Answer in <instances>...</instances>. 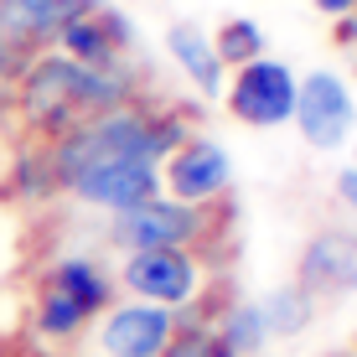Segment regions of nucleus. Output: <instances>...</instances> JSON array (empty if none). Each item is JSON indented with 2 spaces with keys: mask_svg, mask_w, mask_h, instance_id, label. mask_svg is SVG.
Returning <instances> with one entry per match:
<instances>
[{
  "mask_svg": "<svg viewBox=\"0 0 357 357\" xmlns=\"http://www.w3.org/2000/svg\"><path fill=\"white\" fill-rule=\"evenodd\" d=\"M187 135H192V125L181 114H171V109L125 104V109H109V114L89 119V125L68 130L63 140L47 145V155H52L57 181H68V176H78V171L109 166V161H151V166H161Z\"/></svg>",
  "mask_w": 357,
  "mask_h": 357,
  "instance_id": "obj_1",
  "label": "nucleus"
},
{
  "mask_svg": "<svg viewBox=\"0 0 357 357\" xmlns=\"http://www.w3.org/2000/svg\"><path fill=\"white\" fill-rule=\"evenodd\" d=\"M125 104H135L130 73H98V68L73 63L63 52L31 57L26 73H21V109L52 140H63L68 130L89 125V119L109 114V109H125Z\"/></svg>",
  "mask_w": 357,
  "mask_h": 357,
  "instance_id": "obj_2",
  "label": "nucleus"
},
{
  "mask_svg": "<svg viewBox=\"0 0 357 357\" xmlns=\"http://www.w3.org/2000/svg\"><path fill=\"white\" fill-rule=\"evenodd\" d=\"M114 285H125L130 301L161 305L171 316H197L207 295V259L197 249H140L125 254Z\"/></svg>",
  "mask_w": 357,
  "mask_h": 357,
  "instance_id": "obj_3",
  "label": "nucleus"
},
{
  "mask_svg": "<svg viewBox=\"0 0 357 357\" xmlns=\"http://www.w3.org/2000/svg\"><path fill=\"white\" fill-rule=\"evenodd\" d=\"M213 233V207H187L171 197H151V202L130 207L109 223L114 249L140 254V249H197Z\"/></svg>",
  "mask_w": 357,
  "mask_h": 357,
  "instance_id": "obj_4",
  "label": "nucleus"
},
{
  "mask_svg": "<svg viewBox=\"0 0 357 357\" xmlns=\"http://www.w3.org/2000/svg\"><path fill=\"white\" fill-rule=\"evenodd\" d=\"M295 130L305 135L311 151H342L352 145V130H357V98L352 89L337 78V73L316 68L305 78H295V109H290Z\"/></svg>",
  "mask_w": 357,
  "mask_h": 357,
  "instance_id": "obj_5",
  "label": "nucleus"
},
{
  "mask_svg": "<svg viewBox=\"0 0 357 357\" xmlns=\"http://www.w3.org/2000/svg\"><path fill=\"white\" fill-rule=\"evenodd\" d=\"M233 187V155L213 135H187L176 151L161 161V197L187 207H213Z\"/></svg>",
  "mask_w": 357,
  "mask_h": 357,
  "instance_id": "obj_6",
  "label": "nucleus"
},
{
  "mask_svg": "<svg viewBox=\"0 0 357 357\" xmlns=\"http://www.w3.org/2000/svg\"><path fill=\"white\" fill-rule=\"evenodd\" d=\"M223 98L238 125L280 130V125H290V109H295V73L285 63H275V57H254V63H243L233 73Z\"/></svg>",
  "mask_w": 357,
  "mask_h": 357,
  "instance_id": "obj_7",
  "label": "nucleus"
},
{
  "mask_svg": "<svg viewBox=\"0 0 357 357\" xmlns=\"http://www.w3.org/2000/svg\"><path fill=\"white\" fill-rule=\"evenodd\" d=\"M63 192L73 202L93 207V213H130V207L151 202V197H161V166L151 161H109V166H89L78 171V176L63 181Z\"/></svg>",
  "mask_w": 357,
  "mask_h": 357,
  "instance_id": "obj_8",
  "label": "nucleus"
},
{
  "mask_svg": "<svg viewBox=\"0 0 357 357\" xmlns=\"http://www.w3.org/2000/svg\"><path fill=\"white\" fill-rule=\"evenodd\" d=\"M181 316L161 311V305L145 301H114L104 316H98L93 347L98 357H166V342L176 331Z\"/></svg>",
  "mask_w": 357,
  "mask_h": 357,
  "instance_id": "obj_9",
  "label": "nucleus"
},
{
  "mask_svg": "<svg viewBox=\"0 0 357 357\" xmlns=\"http://www.w3.org/2000/svg\"><path fill=\"white\" fill-rule=\"evenodd\" d=\"M295 285L311 301H342L357 290V233L352 228H321L295 259Z\"/></svg>",
  "mask_w": 357,
  "mask_h": 357,
  "instance_id": "obj_10",
  "label": "nucleus"
},
{
  "mask_svg": "<svg viewBox=\"0 0 357 357\" xmlns=\"http://www.w3.org/2000/svg\"><path fill=\"white\" fill-rule=\"evenodd\" d=\"M93 6H104V0H0V42L31 63V57H42L47 42H57L68 21L89 16Z\"/></svg>",
  "mask_w": 357,
  "mask_h": 357,
  "instance_id": "obj_11",
  "label": "nucleus"
},
{
  "mask_svg": "<svg viewBox=\"0 0 357 357\" xmlns=\"http://www.w3.org/2000/svg\"><path fill=\"white\" fill-rule=\"evenodd\" d=\"M125 47H130V26H125V16L109 10V6H93L89 16L68 21V26L57 31V52L73 57V63H83V68H98V73H125V63H119Z\"/></svg>",
  "mask_w": 357,
  "mask_h": 357,
  "instance_id": "obj_12",
  "label": "nucleus"
},
{
  "mask_svg": "<svg viewBox=\"0 0 357 357\" xmlns=\"http://www.w3.org/2000/svg\"><path fill=\"white\" fill-rule=\"evenodd\" d=\"M42 285L57 290L63 301H73L89 321H98V316L114 305V275H109L93 254H63V259H52L47 275H42Z\"/></svg>",
  "mask_w": 357,
  "mask_h": 357,
  "instance_id": "obj_13",
  "label": "nucleus"
},
{
  "mask_svg": "<svg viewBox=\"0 0 357 357\" xmlns=\"http://www.w3.org/2000/svg\"><path fill=\"white\" fill-rule=\"evenodd\" d=\"M166 52H171V63L181 68V78H187L192 89L207 98V104H213V98H223L228 78H223V63H218V52H213V36H207L202 26L176 21V26L166 31Z\"/></svg>",
  "mask_w": 357,
  "mask_h": 357,
  "instance_id": "obj_14",
  "label": "nucleus"
},
{
  "mask_svg": "<svg viewBox=\"0 0 357 357\" xmlns=\"http://www.w3.org/2000/svg\"><path fill=\"white\" fill-rule=\"evenodd\" d=\"M213 331L223 337V347L233 352V357H259L269 342V321H264V305L259 301H233L223 316L213 321Z\"/></svg>",
  "mask_w": 357,
  "mask_h": 357,
  "instance_id": "obj_15",
  "label": "nucleus"
},
{
  "mask_svg": "<svg viewBox=\"0 0 357 357\" xmlns=\"http://www.w3.org/2000/svg\"><path fill=\"white\" fill-rule=\"evenodd\" d=\"M264 321H269V337H301L305 326L316 321V301L305 295L301 285H280L264 295Z\"/></svg>",
  "mask_w": 357,
  "mask_h": 357,
  "instance_id": "obj_16",
  "label": "nucleus"
},
{
  "mask_svg": "<svg viewBox=\"0 0 357 357\" xmlns=\"http://www.w3.org/2000/svg\"><path fill=\"white\" fill-rule=\"evenodd\" d=\"M31 321H36V331H42L47 342H73L78 331H89V316H83L73 301H63L57 290H47V285L36 295V305H31Z\"/></svg>",
  "mask_w": 357,
  "mask_h": 357,
  "instance_id": "obj_17",
  "label": "nucleus"
},
{
  "mask_svg": "<svg viewBox=\"0 0 357 357\" xmlns=\"http://www.w3.org/2000/svg\"><path fill=\"white\" fill-rule=\"evenodd\" d=\"M213 52H218L223 68H243V63H254V57H264V31L254 26L249 16H228L213 36Z\"/></svg>",
  "mask_w": 357,
  "mask_h": 357,
  "instance_id": "obj_18",
  "label": "nucleus"
},
{
  "mask_svg": "<svg viewBox=\"0 0 357 357\" xmlns=\"http://www.w3.org/2000/svg\"><path fill=\"white\" fill-rule=\"evenodd\" d=\"M166 357H233V352L213 331V316H181L166 342Z\"/></svg>",
  "mask_w": 357,
  "mask_h": 357,
  "instance_id": "obj_19",
  "label": "nucleus"
},
{
  "mask_svg": "<svg viewBox=\"0 0 357 357\" xmlns=\"http://www.w3.org/2000/svg\"><path fill=\"white\" fill-rule=\"evenodd\" d=\"M16 192H21V197H36V202H42V197L52 202V197L63 192V181H57L52 155H47V151H31L26 161L16 166Z\"/></svg>",
  "mask_w": 357,
  "mask_h": 357,
  "instance_id": "obj_20",
  "label": "nucleus"
},
{
  "mask_svg": "<svg viewBox=\"0 0 357 357\" xmlns=\"http://www.w3.org/2000/svg\"><path fill=\"white\" fill-rule=\"evenodd\" d=\"M331 187H337V202L347 207V213H357V166H342Z\"/></svg>",
  "mask_w": 357,
  "mask_h": 357,
  "instance_id": "obj_21",
  "label": "nucleus"
},
{
  "mask_svg": "<svg viewBox=\"0 0 357 357\" xmlns=\"http://www.w3.org/2000/svg\"><path fill=\"white\" fill-rule=\"evenodd\" d=\"M316 10L331 16V21H342V16H352V10H357V0H316Z\"/></svg>",
  "mask_w": 357,
  "mask_h": 357,
  "instance_id": "obj_22",
  "label": "nucleus"
},
{
  "mask_svg": "<svg viewBox=\"0 0 357 357\" xmlns=\"http://www.w3.org/2000/svg\"><path fill=\"white\" fill-rule=\"evenodd\" d=\"M337 36H342V42L352 47V52H357V10H352V16H342V21H337Z\"/></svg>",
  "mask_w": 357,
  "mask_h": 357,
  "instance_id": "obj_23",
  "label": "nucleus"
},
{
  "mask_svg": "<svg viewBox=\"0 0 357 357\" xmlns=\"http://www.w3.org/2000/svg\"><path fill=\"white\" fill-rule=\"evenodd\" d=\"M321 357H357V352H347V347H342V352H321Z\"/></svg>",
  "mask_w": 357,
  "mask_h": 357,
  "instance_id": "obj_24",
  "label": "nucleus"
},
{
  "mask_svg": "<svg viewBox=\"0 0 357 357\" xmlns=\"http://www.w3.org/2000/svg\"><path fill=\"white\" fill-rule=\"evenodd\" d=\"M352 166H357V140H352Z\"/></svg>",
  "mask_w": 357,
  "mask_h": 357,
  "instance_id": "obj_25",
  "label": "nucleus"
}]
</instances>
